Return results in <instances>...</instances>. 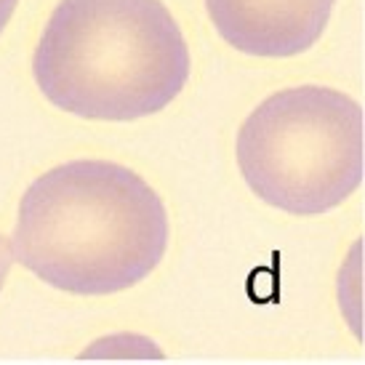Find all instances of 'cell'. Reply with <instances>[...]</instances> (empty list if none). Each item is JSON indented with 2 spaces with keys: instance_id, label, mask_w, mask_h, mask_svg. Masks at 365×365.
<instances>
[{
  "instance_id": "1",
  "label": "cell",
  "mask_w": 365,
  "mask_h": 365,
  "mask_svg": "<svg viewBox=\"0 0 365 365\" xmlns=\"http://www.w3.org/2000/svg\"><path fill=\"white\" fill-rule=\"evenodd\" d=\"M11 243L43 283L67 294L104 296L155 272L168 245V213L131 168L72 160L30 184Z\"/></svg>"
},
{
  "instance_id": "2",
  "label": "cell",
  "mask_w": 365,
  "mask_h": 365,
  "mask_svg": "<svg viewBox=\"0 0 365 365\" xmlns=\"http://www.w3.org/2000/svg\"><path fill=\"white\" fill-rule=\"evenodd\" d=\"M32 72L59 110L88 120H136L182 93L190 48L160 0H61Z\"/></svg>"
},
{
  "instance_id": "3",
  "label": "cell",
  "mask_w": 365,
  "mask_h": 365,
  "mask_svg": "<svg viewBox=\"0 0 365 365\" xmlns=\"http://www.w3.org/2000/svg\"><path fill=\"white\" fill-rule=\"evenodd\" d=\"M237 165L264 203L296 216L331 211L363 182V110L325 86L272 93L237 133Z\"/></svg>"
},
{
  "instance_id": "4",
  "label": "cell",
  "mask_w": 365,
  "mask_h": 365,
  "mask_svg": "<svg viewBox=\"0 0 365 365\" xmlns=\"http://www.w3.org/2000/svg\"><path fill=\"white\" fill-rule=\"evenodd\" d=\"M336 0H205L213 27L251 56H296L320 41Z\"/></svg>"
},
{
  "instance_id": "5",
  "label": "cell",
  "mask_w": 365,
  "mask_h": 365,
  "mask_svg": "<svg viewBox=\"0 0 365 365\" xmlns=\"http://www.w3.org/2000/svg\"><path fill=\"white\" fill-rule=\"evenodd\" d=\"M9 269H11V248H9V240L0 235V291H3L6 277H9Z\"/></svg>"
},
{
  "instance_id": "6",
  "label": "cell",
  "mask_w": 365,
  "mask_h": 365,
  "mask_svg": "<svg viewBox=\"0 0 365 365\" xmlns=\"http://www.w3.org/2000/svg\"><path fill=\"white\" fill-rule=\"evenodd\" d=\"M16 3H19V0H0V32L6 30L9 19L14 16V9H16Z\"/></svg>"
}]
</instances>
